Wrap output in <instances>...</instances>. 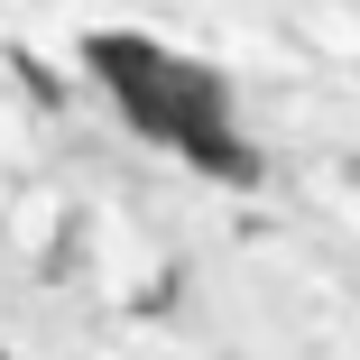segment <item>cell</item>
<instances>
[{"instance_id": "cell-1", "label": "cell", "mask_w": 360, "mask_h": 360, "mask_svg": "<svg viewBox=\"0 0 360 360\" xmlns=\"http://www.w3.org/2000/svg\"><path fill=\"white\" fill-rule=\"evenodd\" d=\"M84 65L120 93V111H129L139 139L185 148L203 176H222V185H259V158L240 148V129H231V111H222V75H212V65H185V56H167V46H148V37H120V28L84 37Z\"/></svg>"}, {"instance_id": "cell-2", "label": "cell", "mask_w": 360, "mask_h": 360, "mask_svg": "<svg viewBox=\"0 0 360 360\" xmlns=\"http://www.w3.org/2000/svg\"><path fill=\"white\" fill-rule=\"evenodd\" d=\"M10 75H19V84H28V93H37V111H56V102H65V84H56V75H46V65H37V56H28V46H10Z\"/></svg>"}]
</instances>
